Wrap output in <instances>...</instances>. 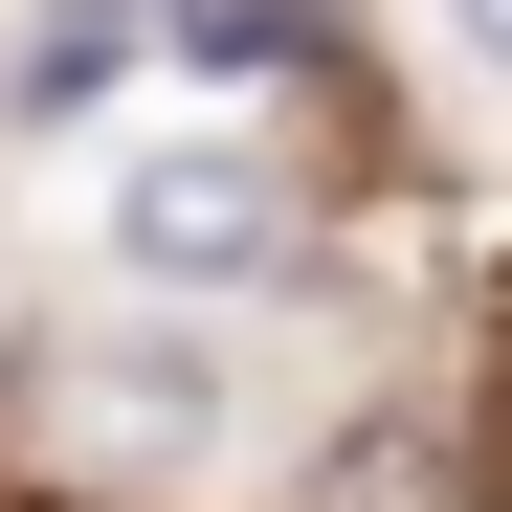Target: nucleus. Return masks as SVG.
<instances>
[{
  "label": "nucleus",
  "mask_w": 512,
  "mask_h": 512,
  "mask_svg": "<svg viewBox=\"0 0 512 512\" xmlns=\"http://www.w3.org/2000/svg\"><path fill=\"white\" fill-rule=\"evenodd\" d=\"M90 423H112V446H223V357H201V334H179V357L134 334V357H90Z\"/></svg>",
  "instance_id": "obj_2"
},
{
  "label": "nucleus",
  "mask_w": 512,
  "mask_h": 512,
  "mask_svg": "<svg viewBox=\"0 0 512 512\" xmlns=\"http://www.w3.org/2000/svg\"><path fill=\"white\" fill-rule=\"evenodd\" d=\"M0 512H45V490H0Z\"/></svg>",
  "instance_id": "obj_4"
},
{
  "label": "nucleus",
  "mask_w": 512,
  "mask_h": 512,
  "mask_svg": "<svg viewBox=\"0 0 512 512\" xmlns=\"http://www.w3.org/2000/svg\"><path fill=\"white\" fill-rule=\"evenodd\" d=\"M90 223H112L134 290H245V268H290V156L223 134V112H201V134H134Z\"/></svg>",
  "instance_id": "obj_1"
},
{
  "label": "nucleus",
  "mask_w": 512,
  "mask_h": 512,
  "mask_svg": "<svg viewBox=\"0 0 512 512\" xmlns=\"http://www.w3.org/2000/svg\"><path fill=\"white\" fill-rule=\"evenodd\" d=\"M446 23H468V45H490V67H512V0H446Z\"/></svg>",
  "instance_id": "obj_3"
}]
</instances>
